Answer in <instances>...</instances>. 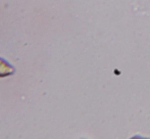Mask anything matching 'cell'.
Wrapping results in <instances>:
<instances>
[{"label":"cell","instance_id":"6da1fadb","mask_svg":"<svg viewBox=\"0 0 150 139\" xmlns=\"http://www.w3.org/2000/svg\"><path fill=\"white\" fill-rule=\"evenodd\" d=\"M16 69L14 67H12L7 60H5L4 58L0 57V78L8 77L11 76L12 74H14Z\"/></svg>","mask_w":150,"mask_h":139}]
</instances>
